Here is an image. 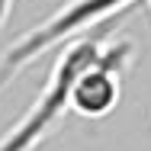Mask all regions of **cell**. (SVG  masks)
Here are the masks:
<instances>
[{"mask_svg": "<svg viewBox=\"0 0 151 151\" xmlns=\"http://www.w3.org/2000/svg\"><path fill=\"white\" fill-rule=\"evenodd\" d=\"M116 23L119 19L103 23V26H96V29H90V32H84V35H77V39L68 42V48L52 64L45 90L39 93L35 103L23 113V119L16 122L10 132L0 135V151H32L64 122V116L71 113V84H74L77 71L100 52V45L109 39V29Z\"/></svg>", "mask_w": 151, "mask_h": 151, "instance_id": "1", "label": "cell"}, {"mask_svg": "<svg viewBox=\"0 0 151 151\" xmlns=\"http://www.w3.org/2000/svg\"><path fill=\"white\" fill-rule=\"evenodd\" d=\"M132 3H142V0H68L64 6H58L52 16H45L29 32H23L3 52V58H0V84L16 77L23 68H29L42 52L55 48L61 42H71V39L96 29L103 23L119 19Z\"/></svg>", "mask_w": 151, "mask_h": 151, "instance_id": "2", "label": "cell"}, {"mask_svg": "<svg viewBox=\"0 0 151 151\" xmlns=\"http://www.w3.org/2000/svg\"><path fill=\"white\" fill-rule=\"evenodd\" d=\"M132 61V42H103L71 84V109L84 119H103L119 106L122 96V71Z\"/></svg>", "mask_w": 151, "mask_h": 151, "instance_id": "3", "label": "cell"}, {"mask_svg": "<svg viewBox=\"0 0 151 151\" xmlns=\"http://www.w3.org/2000/svg\"><path fill=\"white\" fill-rule=\"evenodd\" d=\"M10 10H13V0H0V29H3V23H6Z\"/></svg>", "mask_w": 151, "mask_h": 151, "instance_id": "4", "label": "cell"}]
</instances>
